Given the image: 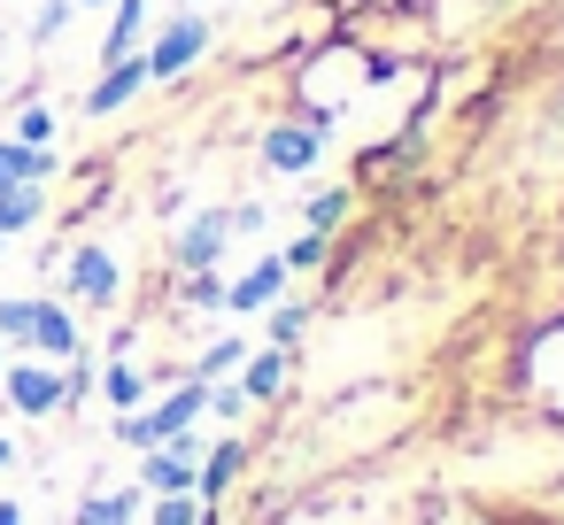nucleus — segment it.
Wrapping results in <instances>:
<instances>
[{"label":"nucleus","mask_w":564,"mask_h":525,"mask_svg":"<svg viewBox=\"0 0 564 525\" xmlns=\"http://www.w3.org/2000/svg\"><path fill=\"white\" fill-rule=\"evenodd\" d=\"M202 402H209V386H178V394H171V402H155V409H124V425H117V433H124L132 448H163L171 433H186V425L202 417Z\"/></svg>","instance_id":"obj_1"},{"label":"nucleus","mask_w":564,"mask_h":525,"mask_svg":"<svg viewBox=\"0 0 564 525\" xmlns=\"http://www.w3.org/2000/svg\"><path fill=\"white\" fill-rule=\"evenodd\" d=\"M194 471H202V440L171 433L163 448H148V479H140V494H194Z\"/></svg>","instance_id":"obj_2"},{"label":"nucleus","mask_w":564,"mask_h":525,"mask_svg":"<svg viewBox=\"0 0 564 525\" xmlns=\"http://www.w3.org/2000/svg\"><path fill=\"white\" fill-rule=\"evenodd\" d=\"M0 394H9V409H24V417H47V409H63L70 379L47 371V363H17V371H0Z\"/></svg>","instance_id":"obj_3"},{"label":"nucleus","mask_w":564,"mask_h":525,"mask_svg":"<svg viewBox=\"0 0 564 525\" xmlns=\"http://www.w3.org/2000/svg\"><path fill=\"white\" fill-rule=\"evenodd\" d=\"M202 47H209V24H202V17H178V24L155 40V55H140V63H148V78H178Z\"/></svg>","instance_id":"obj_4"},{"label":"nucleus","mask_w":564,"mask_h":525,"mask_svg":"<svg viewBox=\"0 0 564 525\" xmlns=\"http://www.w3.org/2000/svg\"><path fill=\"white\" fill-rule=\"evenodd\" d=\"M24 348H40V356H78V325H70V309L63 302H32L24 309Z\"/></svg>","instance_id":"obj_5"},{"label":"nucleus","mask_w":564,"mask_h":525,"mask_svg":"<svg viewBox=\"0 0 564 525\" xmlns=\"http://www.w3.org/2000/svg\"><path fill=\"white\" fill-rule=\"evenodd\" d=\"M70 294H78L86 309H109V302H117V255H109V248H78V255H70Z\"/></svg>","instance_id":"obj_6"},{"label":"nucleus","mask_w":564,"mask_h":525,"mask_svg":"<svg viewBox=\"0 0 564 525\" xmlns=\"http://www.w3.org/2000/svg\"><path fill=\"white\" fill-rule=\"evenodd\" d=\"M140 86H148V63H140V55H124V63H109V78L86 94V109H94V117H109V109H124Z\"/></svg>","instance_id":"obj_7"},{"label":"nucleus","mask_w":564,"mask_h":525,"mask_svg":"<svg viewBox=\"0 0 564 525\" xmlns=\"http://www.w3.org/2000/svg\"><path fill=\"white\" fill-rule=\"evenodd\" d=\"M47 178H55V155H47V147L0 140V186H47Z\"/></svg>","instance_id":"obj_8"},{"label":"nucleus","mask_w":564,"mask_h":525,"mask_svg":"<svg viewBox=\"0 0 564 525\" xmlns=\"http://www.w3.org/2000/svg\"><path fill=\"white\" fill-rule=\"evenodd\" d=\"M263 163H271V171H310V163H317V132H310V124H279V132L263 140Z\"/></svg>","instance_id":"obj_9"},{"label":"nucleus","mask_w":564,"mask_h":525,"mask_svg":"<svg viewBox=\"0 0 564 525\" xmlns=\"http://www.w3.org/2000/svg\"><path fill=\"white\" fill-rule=\"evenodd\" d=\"M225 232H232V217H217V209H209V217H194V225H186V240H178V263H186V271H209V263H217V248H225Z\"/></svg>","instance_id":"obj_10"},{"label":"nucleus","mask_w":564,"mask_h":525,"mask_svg":"<svg viewBox=\"0 0 564 525\" xmlns=\"http://www.w3.org/2000/svg\"><path fill=\"white\" fill-rule=\"evenodd\" d=\"M279 286H286V263H279V255H263L240 286H225V302H232V309H271V302H279Z\"/></svg>","instance_id":"obj_11"},{"label":"nucleus","mask_w":564,"mask_h":525,"mask_svg":"<svg viewBox=\"0 0 564 525\" xmlns=\"http://www.w3.org/2000/svg\"><path fill=\"white\" fill-rule=\"evenodd\" d=\"M240 456H248L240 440H225L217 456H202V471H194V494H202V502H217V494L232 486V471H240Z\"/></svg>","instance_id":"obj_12"},{"label":"nucleus","mask_w":564,"mask_h":525,"mask_svg":"<svg viewBox=\"0 0 564 525\" xmlns=\"http://www.w3.org/2000/svg\"><path fill=\"white\" fill-rule=\"evenodd\" d=\"M40 186H0V240H9V232H32L40 225Z\"/></svg>","instance_id":"obj_13"},{"label":"nucleus","mask_w":564,"mask_h":525,"mask_svg":"<svg viewBox=\"0 0 564 525\" xmlns=\"http://www.w3.org/2000/svg\"><path fill=\"white\" fill-rule=\"evenodd\" d=\"M140 24H148V0H117V24H109L101 55H109V63H124V55L140 47Z\"/></svg>","instance_id":"obj_14"},{"label":"nucleus","mask_w":564,"mask_h":525,"mask_svg":"<svg viewBox=\"0 0 564 525\" xmlns=\"http://www.w3.org/2000/svg\"><path fill=\"white\" fill-rule=\"evenodd\" d=\"M140 517V486H124V494H94L86 510H78V525H132Z\"/></svg>","instance_id":"obj_15"},{"label":"nucleus","mask_w":564,"mask_h":525,"mask_svg":"<svg viewBox=\"0 0 564 525\" xmlns=\"http://www.w3.org/2000/svg\"><path fill=\"white\" fill-rule=\"evenodd\" d=\"M279 386H286V356H279V348H263V356L248 363V379H240V394H256V402H271Z\"/></svg>","instance_id":"obj_16"},{"label":"nucleus","mask_w":564,"mask_h":525,"mask_svg":"<svg viewBox=\"0 0 564 525\" xmlns=\"http://www.w3.org/2000/svg\"><path fill=\"white\" fill-rule=\"evenodd\" d=\"M202 510H209L202 494H155V517L148 525H202Z\"/></svg>","instance_id":"obj_17"},{"label":"nucleus","mask_w":564,"mask_h":525,"mask_svg":"<svg viewBox=\"0 0 564 525\" xmlns=\"http://www.w3.org/2000/svg\"><path fill=\"white\" fill-rule=\"evenodd\" d=\"M101 394H109L117 409H140V394H148V386H140V371H132V363H109V379H101Z\"/></svg>","instance_id":"obj_18"},{"label":"nucleus","mask_w":564,"mask_h":525,"mask_svg":"<svg viewBox=\"0 0 564 525\" xmlns=\"http://www.w3.org/2000/svg\"><path fill=\"white\" fill-rule=\"evenodd\" d=\"M17 140H24V147H47V140H55V117H47V109H24V117H17Z\"/></svg>","instance_id":"obj_19"},{"label":"nucleus","mask_w":564,"mask_h":525,"mask_svg":"<svg viewBox=\"0 0 564 525\" xmlns=\"http://www.w3.org/2000/svg\"><path fill=\"white\" fill-rule=\"evenodd\" d=\"M340 217H348V194H317L310 201V232H333Z\"/></svg>","instance_id":"obj_20"},{"label":"nucleus","mask_w":564,"mask_h":525,"mask_svg":"<svg viewBox=\"0 0 564 525\" xmlns=\"http://www.w3.org/2000/svg\"><path fill=\"white\" fill-rule=\"evenodd\" d=\"M70 24V0H47V9H40V24H32V40H55Z\"/></svg>","instance_id":"obj_21"},{"label":"nucleus","mask_w":564,"mask_h":525,"mask_svg":"<svg viewBox=\"0 0 564 525\" xmlns=\"http://www.w3.org/2000/svg\"><path fill=\"white\" fill-rule=\"evenodd\" d=\"M186 294H194V302H225V278H217V271H186Z\"/></svg>","instance_id":"obj_22"},{"label":"nucleus","mask_w":564,"mask_h":525,"mask_svg":"<svg viewBox=\"0 0 564 525\" xmlns=\"http://www.w3.org/2000/svg\"><path fill=\"white\" fill-rule=\"evenodd\" d=\"M0 525H24V517H17V502H0Z\"/></svg>","instance_id":"obj_23"},{"label":"nucleus","mask_w":564,"mask_h":525,"mask_svg":"<svg viewBox=\"0 0 564 525\" xmlns=\"http://www.w3.org/2000/svg\"><path fill=\"white\" fill-rule=\"evenodd\" d=\"M9 456H17V448H9V433H0V463H9Z\"/></svg>","instance_id":"obj_24"},{"label":"nucleus","mask_w":564,"mask_h":525,"mask_svg":"<svg viewBox=\"0 0 564 525\" xmlns=\"http://www.w3.org/2000/svg\"><path fill=\"white\" fill-rule=\"evenodd\" d=\"M70 9H101V0H70Z\"/></svg>","instance_id":"obj_25"}]
</instances>
